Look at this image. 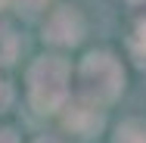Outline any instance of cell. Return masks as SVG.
<instances>
[{"mask_svg":"<svg viewBox=\"0 0 146 143\" xmlns=\"http://www.w3.org/2000/svg\"><path fill=\"white\" fill-rule=\"evenodd\" d=\"M28 93L37 112H56L68 96V62L62 56H40L28 69Z\"/></svg>","mask_w":146,"mask_h":143,"instance_id":"cell-1","label":"cell"},{"mask_svg":"<svg viewBox=\"0 0 146 143\" xmlns=\"http://www.w3.org/2000/svg\"><path fill=\"white\" fill-rule=\"evenodd\" d=\"M78 81H81L84 100L93 106H103V103H112L121 93L124 72L112 53H90V56H84L81 69H78Z\"/></svg>","mask_w":146,"mask_h":143,"instance_id":"cell-2","label":"cell"},{"mask_svg":"<svg viewBox=\"0 0 146 143\" xmlns=\"http://www.w3.org/2000/svg\"><path fill=\"white\" fill-rule=\"evenodd\" d=\"M44 37L59 47H75L84 37V19L75 6H56L44 25Z\"/></svg>","mask_w":146,"mask_h":143,"instance_id":"cell-3","label":"cell"},{"mask_svg":"<svg viewBox=\"0 0 146 143\" xmlns=\"http://www.w3.org/2000/svg\"><path fill=\"white\" fill-rule=\"evenodd\" d=\"M65 128H72V131H78V134H93L96 128H100V112H96V106L93 103H78V106H72L68 115H65Z\"/></svg>","mask_w":146,"mask_h":143,"instance_id":"cell-4","label":"cell"},{"mask_svg":"<svg viewBox=\"0 0 146 143\" xmlns=\"http://www.w3.org/2000/svg\"><path fill=\"white\" fill-rule=\"evenodd\" d=\"M19 53V37L13 34L9 25H0V65H13Z\"/></svg>","mask_w":146,"mask_h":143,"instance_id":"cell-5","label":"cell"},{"mask_svg":"<svg viewBox=\"0 0 146 143\" xmlns=\"http://www.w3.org/2000/svg\"><path fill=\"white\" fill-rule=\"evenodd\" d=\"M112 143H146V124H140V121H124L115 131V140Z\"/></svg>","mask_w":146,"mask_h":143,"instance_id":"cell-6","label":"cell"},{"mask_svg":"<svg viewBox=\"0 0 146 143\" xmlns=\"http://www.w3.org/2000/svg\"><path fill=\"white\" fill-rule=\"evenodd\" d=\"M13 6H16V13H19V16L34 19V16H40V13L50 6V0H13Z\"/></svg>","mask_w":146,"mask_h":143,"instance_id":"cell-7","label":"cell"},{"mask_svg":"<svg viewBox=\"0 0 146 143\" xmlns=\"http://www.w3.org/2000/svg\"><path fill=\"white\" fill-rule=\"evenodd\" d=\"M9 103H13V87H9L6 78H0V112H6Z\"/></svg>","mask_w":146,"mask_h":143,"instance_id":"cell-8","label":"cell"},{"mask_svg":"<svg viewBox=\"0 0 146 143\" xmlns=\"http://www.w3.org/2000/svg\"><path fill=\"white\" fill-rule=\"evenodd\" d=\"M0 143H19V140H16V134L9 128H0Z\"/></svg>","mask_w":146,"mask_h":143,"instance_id":"cell-9","label":"cell"},{"mask_svg":"<svg viewBox=\"0 0 146 143\" xmlns=\"http://www.w3.org/2000/svg\"><path fill=\"white\" fill-rule=\"evenodd\" d=\"M34 143H59V140H53V137H37Z\"/></svg>","mask_w":146,"mask_h":143,"instance_id":"cell-10","label":"cell"},{"mask_svg":"<svg viewBox=\"0 0 146 143\" xmlns=\"http://www.w3.org/2000/svg\"><path fill=\"white\" fill-rule=\"evenodd\" d=\"M140 41H143V50H146V25L140 28Z\"/></svg>","mask_w":146,"mask_h":143,"instance_id":"cell-11","label":"cell"},{"mask_svg":"<svg viewBox=\"0 0 146 143\" xmlns=\"http://www.w3.org/2000/svg\"><path fill=\"white\" fill-rule=\"evenodd\" d=\"M6 3H9V0H0V9H3V6H6Z\"/></svg>","mask_w":146,"mask_h":143,"instance_id":"cell-12","label":"cell"}]
</instances>
